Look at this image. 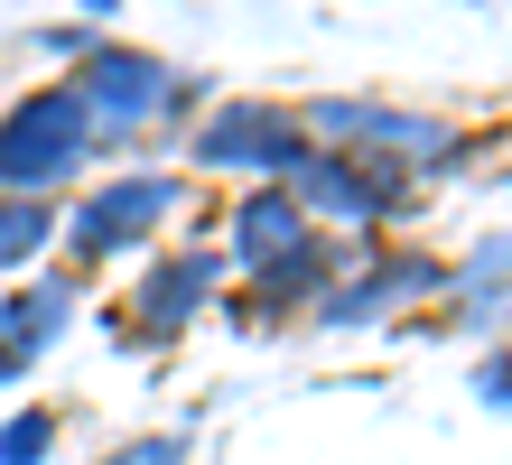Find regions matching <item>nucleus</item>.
I'll return each instance as SVG.
<instances>
[{
  "instance_id": "5",
  "label": "nucleus",
  "mask_w": 512,
  "mask_h": 465,
  "mask_svg": "<svg viewBox=\"0 0 512 465\" xmlns=\"http://www.w3.org/2000/svg\"><path fill=\"white\" fill-rule=\"evenodd\" d=\"M75 317V298H66V279H47V289H19V298H0V382H19L28 363H38L56 335H66Z\"/></svg>"
},
{
  "instance_id": "2",
  "label": "nucleus",
  "mask_w": 512,
  "mask_h": 465,
  "mask_svg": "<svg viewBox=\"0 0 512 465\" xmlns=\"http://www.w3.org/2000/svg\"><path fill=\"white\" fill-rule=\"evenodd\" d=\"M75 93H84V112H94V121H112V131H140V121H149V112H168L187 84H177L159 56H140V47H103L94 66H84Z\"/></svg>"
},
{
  "instance_id": "11",
  "label": "nucleus",
  "mask_w": 512,
  "mask_h": 465,
  "mask_svg": "<svg viewBox=\"0 0 512 465\" xmlns=\"http://www.w3.org/2000/svg\"><path fill=\"white\" fill-rule=\"evenodd\" d=\"M177 456H187V438H140L131 456H112V465H177Z\"/></svg>"
},
{
  "instance_id": "3",
  "label": "nucleus",
  "mask_w": 512,
  "mask_h": 465,
  "mask_svg": "<svg viewBox=\"0 0 512 465\" xmlns=\"http://www.w3.org/2000/svg\"><path fill=\"white\" fill-rule=\"evenodd\" d=\"M196 159H215V168H298L308 149L289 140V121L270 112V103H224L196 131Z\"/></svg>"
},
{
  "instance_id": "8",
  "label": "nucleus",
  "mask_w": 512,
  "mask_h": 465,
  "mask_svg": "<svg viewBox=\"0 0 512 465\" xmlns=\"http://www.w3.org/2000/svg\"><path fill=\"white\" fill-rule=\"evenodd\" d=\"M298 186H308L317 205H336V214H373V205L391 196V186H373V177L354 168V159H317V149L298 159Z\"/></svg>"
},
{
  "instance_id": "7",
  "label": "nucleus",
  "mask_w": 512,
  "mask_h": 465,
  "mask_svg": "<svg viewBox=\"0 0 512 465\" xmlns=\"http://www.w3.org/2000/svg\"><path fill=\"white\" fill-rule=\"evenodd\" d=\"M233 252H243V261H289V252H308L298 205H289V196H252L243 214H233Z\"/></svg>"
},
{
  "instance_id": "9",
  "label": "nucleus",
  "mask_w": 512,
  "mask_h": 465,
  "mask_svg": "<svg viewBox=\"0 0 512 465\" xmlns=\"http://www.w3.org/2000/svg\"><path fill=\"white\" fill-rule=\"evenodd\" d=\"M47 242V205L38 196H0V261H28Z\"/></svg>"
},
{
  "instance_id": "1",
  "label": "nucleus",
  "mask_w": 512,
  "mask_h": 465,
  "mask_svg": "<svg viewBox=\"0 0 512 465\" xmlns=\"http://www.w3.org/2000/svg\"><path fill=\"white\" fill-rule=\"evenodd\" d=\"M84 140H94V112H84L75 84H47L0 121V196H38V186L75 177Z\"/></svg>"
},
{
  "instance_id": "6",
  "label": "nucleus",
  "mask_w": 512,
  "mask_h": 465,
  "mask_svg": "<svg viewBox=\"0 0 512 465\" xmlns=\"http://www.w3.org/2000/svg\"><path fill=\"white\" fill-rule=\"evenodd\" d=\"M205 289H215V261H205V252H177V261H159V270L140 279V335L187 326L196 307H205Z\"/></svg>"
},
{
  "instance_id": "10",
  "label": "nucleus",
  "mask_w": 512,
  "mask_h": 465,
  "mask_svg": "<svg viewBox=\"0 0 512 465\" xmlns=\"http://www.w3.org/2000/svg\"><path fill=\"white\" fill-rule=\"evenodd\" d=\"M47 447H56V419L47 410H19L10 428H0V465H38Z\"/></svg>"
},
{
  "instance_id": "4",
  "label": "nucleus",
  "mask_w": 512,
  "mask_h": 465,
  "mask_svg": "<svg viewBox=\"0 0 512 465\" xmlns=\"http://www.w3.org/2000/svg\"><path fill=\"white\" fill-rule=\"evenodd\" d=\"M168 205H177V177H122V186H103V196L75 214V252H94V261L122 252V242H140Z\"/></svg>"
}]
</instances>
